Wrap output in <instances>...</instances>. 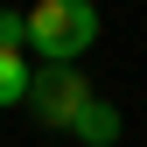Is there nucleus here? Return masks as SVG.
Listing matches in <instances>:
<instances>
[{
	"label": "nucleus",
	"instance_id": "obj_1",
	"mask_svg": "<svg viewBox=\"0 0 147 147\" xmlns=\"http://www.w3.org/2000/svg\"><path fill=\"white\" fill-rule=\"evenodd\" d=\"M91 42H98L91 0H35L28 7V56L35 63H77Z\"/></svg>",
	"mask_w": 147,
	"mask_h": 147
},
{
	"label": "nucleus",
	"instance_id": "obj_2",
	"mask_svg": "<svg viewBox=\"0 0 147 147\" xmlns=\"http://www.w3.org/2000/svg\"><path fill=\"white\" fill-rule=\"evenodd\" d=\"M84 105H91L84 70H70V63H42V70H35V84H28V119H35V126H49V133H70Z\"/></svg>",
	"mask_w": 147,
	"mask_h": 147
},
{
	"label": "nucleus",
	"instance_id": "obj_3",
	"mask_svg": "<svg viewBox=\"0 0 147 147\" xmlns=\"http://www.w3.org/2000/svg\"><path fill=\"white\" fill-rule=\"evenodd\" d=\"M70 133H77L84 147H112L126 126H119V105H105V98H91L84 112H77V126H70Z\"/></svg>",
	"mask_w": 147,
	"mask_h": 147
},
{
	"label": "nucleus",
	"instance_id": "obj_4",
	"mask_svg": "<svg viewBox=\"0 0 147 147\" xmlns=\"http://www.w3.org/2000/svg\"><path fill=\"white\" fill-rule=\"evenodd\" d=\"M28 84H35L28 49H0V112L7 105H28Z\"/></svg>",
	"mask_w": 147,
	"mask_h": 147
},
{
	"label": "nucleus",
	"instance_id": "obj_5",
	"mask_svg": "<svg viewBox=\"0 0 147 147\" xmlns=\"http://www.w3.org/2000/svg\"><path fill=\"white\" fill-rule=\"evenodd\" d=\"M0 49H28V7H0Z\"/></svg>",
	"mask_w": 147,
	"mask_h": 147
}]
</instances>
